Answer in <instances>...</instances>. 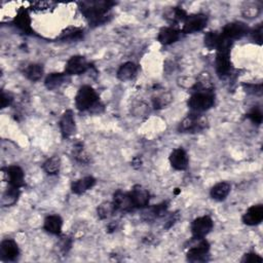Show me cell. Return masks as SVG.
Segmentation results:
<instances>
[{"instance_id":"cell-1","label":"cell","mask_w":263,"mask_h":263,"mask_svg":"<svg viewBox=\"0 0 263 263\" xmlns=\"http://www.w3.org/2000/svg\"><path fill=\"white\" fill-rule=\"evenodd\" d=\"M80 11L88 20L90 25H101L107 21V13L114 5L112 1H84L80 2Z\"/></svg>"},{"instance_id":"cell-2","label":"cell","mask_w":263,"mask_h":263,"mask_svg":"<svg viewBox=\"0 0 263 263\" xmlns=\"http://www.w3.org/2000/svg\"><path fill=\"white\" fill-rule=\"evenodd\" d=\"M98 95L96 90L88 86L80 88L75 97V104L78 110L86 111L90 110L98 106Z\"/></svg>"},{"instance_id":"cell-3","label":"cell","mask_w":263,"mask_h":263,"mask_svg":"<svg viewBox=\"0 0 263 263\" xmlns=\"http://www.w3.org/2000/svg\"><path fill=\"white\" fill-rule=\"evenodd\" d=\"M214 105V96L209 92H198L192 95L188 101V106L194 112L199 113L209 110Z\"/></svg>"},{"instance_id":"cell-4","label":"cell","mask_w":263,"mask_h":263,"mask_svg":"<svg viewBox=\"0 0 263 263\" xmlns=\"http://www.w3.org/2000/svg\"><path fill=\"white\" fill-rule=\"evenodd\" d=\"M206 127V120L198 113L194 112L182 120L179 130L183 133H197Z\"/></svg>"},{"instance_id":"cell-5","label":"cell","mask_w":263,"mask_h":263,"mask_svg":"<svg viewBox=\"0 0 263 263\" xmlns=\"http://www.w3.org/2000/svg\"><path fill=\"white\" fill-rule=\"evenodd\" d=\"M210 246L204 239H198V242L192 246L187 252V260L191 262H204L208 260Z\"/></svg>"},{"instance_id":"cell-6","label":"cell","mask_w":263,"mask_h":263,"mask_svg":"<svg viewBox=\"0 0 263 263\" xmlns=\"http://www.w3.org/2000/svg\"><path fill=\"white\" fill-rule=\"evenodd\" d=\"M208 24V17L203 14L192 15L186 18L183 26V32L186 34H192L201 31Z\"/></svg>"},{"instance_id":"cell-7","label":"cell","mask_w":263,"mask_h":263,"mask_svg":"<svg viewBox=\"0 0 263 263\" xmlns=\"http://www.w3.org/2000/svg\"><path fill=\"white\" fill-rule=\"evenodd\" d=\"M213 228V221L209 216L199 217L192 223L191 231L195 239H204Z\"/></svg>"},{"instance_id":"cell-8","label":"cell","mask_w":263,"mask_h":263,"mask_svg":"<svg viewBox=\"0 0 263 263\" xmlns=\"http://www.w3.org/2000/svg\"><path fill=\"white\" fill-rule=\"evenodd\" d=\"M248 32H249V28L245 23L234 22V23L227 24L223 29V32H222L221 34L232 42L234 39H239V38L244 37L245 35L248 34Z\"/></svg>"},{"instance_id":"cell-9","label":"cell","mask_w":263,"mask_h":263,"mask_svg":"<svg viewBox=\"0 0 263 263\" xmlns=\"http://www.w3.org/2000/svg\"><path fill=\"white\" fill-rule=\"evenodd\" d=\"M88 68V64L84 57L74 56L67 62L65 71L67 75H79L85 73Z\"/></svg>"},{"instance_id":"cell-10","label":"cell","mask_w":263,"mask_h":263,"mask_svg":"<svg viewBox=\"0 0 263 263\" xmlns=\"http://www.w3.org/2000/svg\"><path fill=\"white\" fill-rule=\"evenodd\" d=\"M112 203L114 205L115 210L120 212H131L136 209L131 195L120 190L116 191L114 194Z\"/></svg>"},{"instance_id":"cell-11","label":"cell","mask_w":263,"mask_h":263,"mask_svg":"<svg viewBox=\"0 0 263 263\" xmlns=\"http://www.w3.org/2000/svg\"><path fill=\"white\" fill-rule=\"evenodd\" d=\"M60 128L64 138L71 137L76 131L75 120L71 110H67L60 120Z\"/></svg>"},{"instance_id":"cell-12","label":"cell","mask_w":263,"mask_h":263,"mask_svg":"<svg viewBox=\"0 0 263 263\" xmlns=\"http://www.w3.org/2000/svg\"><path fill=\"white\" fill-rule=\"evenodd\" d=\"M0 256L2 260L14 261L19 256V248L16 242L12 240H5L0 246Z\"/></svg>"},{"instance_id":"cell-13","label":"cell","mask_w":263,"mask_h":263,"mask_svg":"<svg viewBox=\"0 0 263 263\" xmlns=\"http://www.w3.org/2000/svg\"><path fill=\"white\" fill-rule=\"evenodd\" d=\"M170 163L174 169L183 171L188 167V155L186 151L182 148L175 149L170 155Z\"/></svg>"},{"instance_id":"cell-14","label":"cell","mask_w":263,"mask_h":263,"mask_svg":"<svg viewBox=\"0 0 263 263\" xmlns=\"http://www.w3.org/2000/svg\"><path fill=\"white\" fill-rule=\"evenodd\" d=\"M130 195L133 199V203L135 205V208H145L149 204V192L141 186H135L132 191L130 192Z\"/></svg>"},{"instance_id":"cell-15","label":"cell","mask_w":263,"mask_h":263,"mask_svg":"<svg viewBox=\"0 0 263 263\" xmlns=\"http://www.w3.org/2000/svg\"><path fill=\"white\" fill-rule=\"evenodd\" d=\"M263 219V207L261 205H256L251 207L242 217L244 223L250 226L257 225Z\"/></svg>"},{"instance_id":"cell-16","label":"cell","mask_w":263,"mask_h":263,"mask_svg":"<svg viewBox=\"0 0 263 263\" xmlns=\"http://www.w3.org/2000/svg\"><path fill=\"white\" fill-rule=\"evenodd\" d=\"M7 177L9 185L15 188H20L24 185V172L18 166H12L7 169Z\"/></svg>"},{"instance_id":"cell-17","label":"cell","mask_w":263,"mask_h":263,"mask_svg":"<svg viewBox=\"0 0 263 263\" xmlns=\"http://www.w3.org/2000/svg\"><path fill=\"white\" fill-rule=\"evenodd\" d=\"M180 37V32L174 28H163L158 33V42L161 44L170 45L175 44Z\"/></svg>"},{"instance_id":"cell-18","label":"cell","mask_w":263,"mask_h":263,"mask_svg":"<svg viewBox=\"0 0 263 263\" xmlns=\"http://www.w3.org/2000/svg\"><path fill=\"white\" fill-rule=\"evenodd\" d=\"M231 68L229 53L218 52L216 58V70L220 76H226Z\"/></svg>"},{"instance_id":"cell-19","label":"cell","mask_w":263,"mask_h":263,"mask_svg":"<svg viewBox=\"0 0 263 263\" xmlns=\"http://www.w3.org/2000/svg\"><path fill=\"white\" fill-rule=\"evenodd\" d=\"M15 25L22 31L26 33H31L32 29H31V19H30V16L26 9L22 8L20 9L17 17L15 18Z\"/></svg>"},{"instance_id":"cell-20","label":"cell","mask_w":263,"mask_h":263,"mask_svg":"<svg viewBox=\"0 0 263 263\" xmlns=\"http://www.w3.org/2000/svg\"><path fill=\"white\" fill-rule=\"evenodd\" d=\"M96 184V179L93 177H85L83 179H79L72 184V192L75 195H83L86 191L89 190Z\"/></svg>"},{"instance_id":"cell-21","label":"cell","mask_w":263,"mask_h":263,"mask_svg":"<svg viewBox=\"0 0 263 263\" xmlns=\"http://www.w3.org/2000/svg\"><path fill=\"white\" fill-rule=\"evenodd\" d=\"M137 70L138 67L136 64L133 62H127L119 67L117 71V77L121 82H128V80L134 78L137 73Z\"/></svg>"},{"instance_id":"cell-22","label":"cell","mask_w":263,"mask_h":263,"mask_svg":"<svg viewBox=\"0 0 263 263\" xmlns=\"http://www.w3.org/2000/svg\"><path fill=\"white\" fill-rule=\"evenodd\" d=\"M63 221L60 216L50 215L44 220V229L53 235H60L62 230Z\"/></svg>"},{"instance_id":"cell-23","label":"cell","mask_w":263,"mask_h":263,"mask_svg":"<svg viewBox=\"0 0 263 263\" xmlns=\"http://www.w3.org/2000/svg\"><path fill=\"white\" fill-rule=\"evenodd\" d=\"M230 185L226 182H220L211 189V197L216 200H223L230 192Z\"/></svg>"},{"instance_id":"cell-24","label":"cell","mask_w":263,"mask_h":263,"mask_svg":"<svg viewBox=\"0 0 263 263\" xmlns=\"http://www.w3.org/2000/svg\"><path fill=\"white\" fill-rule=\"evenodd\" d=\"M67 75L62 73H52L45 79V87L48 89H56L66 83Z\"/></svg>"},{"instance_id":"cell-25","label":"cell","mask_w":263,"mask_h":263,"mask_svg":"<svg viewBox=\"0 0 263 263\" xmlns=\"http://www.w3.org/2000/svg\"><path fill=\"white\" fill-rule=\"evenodd\" d=\"M43 74H44V68L42 65L38 64L29 65L25 70L26 77L31 80V82H37V80L42 78Z\"/></svg>"},{"instance_id":"cell-26","label":"cell","mask_w":263,"mask_h":263,"mask_svg":"<svg viewBox=\"0 0 263 263\" xmlns=\"http://www.w3.org/2000/svg\"><path fill=\"white\" fill-rule=\"evenodd\" d=\"M61 168V159L59 156H53L48 158L44 164V170L48 175H56Z\"/></svg>"},{"instance_id":"cell-27","label":"cell","mask_w":263,"mask_h":263,"mask_svg":"<svg viewBox=\"0 0 263 263\" xmlns=\"http://www.w3.org/2000/svg\"><path fill=\"white\" fill-rule=\"evenodd\" d=\"M20 196V191L19 188L15 187H9V189L6 190L5 194L3 195L2 197V205L3 206H11L14 205L16 201L18 200V197Z\"/></svg>"},{"instance_id":"cell-28","label":"cell","mask_w":263,"mask_h":263,"mask_svg":"<svg viewBox=\"0 0 263 263\" xmlns=\"http://www.w3.org/2000/svg\"><path fill=\"white\" fill-rule=\"evenodd\" d=\"M84 36V31L78 28H68L61 34L60 39L62 40H78Z\"/></svg>"},{"instance_id":"cell-29","label":"cell","mask_w":263,"mask_h":263,"mask_svg":"<svg viewBox=\"0 0 263 263\" xmlns=\"http://www.w3.org/2000/svg\"><path fill=\"white\" fill-rule=\"evenodd\" d=\"M221 37H222V35L218 34L217 32H209L205 36V45L209 49H214V48L217 49V47L220 44Z\"/></svg>"},{"instance_id":"cell-30","label":"cell","mask_w":263,"mask_h":263,"mask_svg":"<svg viewBox=\"0 0 263 263\" xmlns=\"http://www.w3.org/2000/svg\"><path fill=\"white\" fill-rule=\"evenodd\" d=\"M115 208L113 203H104L98 208V215L101 219H106L115 213Z\"/></svg>"},{"instance_id":"cell-31","label":"cell","mask_w":263,"mask_h":263,"mask_svg":"<svg viewBox=\"0 0 263 263\" xmlns=\"http://www.w3.org/2000/svg\"><path fill=\"white\" fill-rule=\"evenodd\" d=\"M167 210H168L167 203H163L160 205L153 207L150 210H148L145 214L147 215V217L159 218V217H163L167 213Z\"/></svg>"},{"instance_id":"cell-32","label":"cell","mask_w":263,"mask_h":263,"mask_svg":"<svg viewBox=\"0 0 263 263\" xmlns=\"http://www.w3.org/2000/svg\"><path fill=\"white\" fill-rule=\"evenodd\" d=\"M168 18L171 20L172 22H183L186 20L187 15L182 8H172L170 13L168 14Z\"/></svg>"},{"instance_id":"cell-33","label":"cell","mask_w":263,"mask_h":263,"mask_svg":"<svg viewBox=\"0 0 263 263\" xmlns=\"http://www.w3.org/2000/svg\"><path fill=\"white\" fill-rule=\"evenodd\" d=\"M248 118L252 120V123H254L256 125H260L262 121V112L261 110L257 107L253 108L250 112L248 113Z\"/></svg>"},{"instance_id":"cell-34","label":"cell","mask_w":263,"mask_h":263,"mask_svg":"<svg viewBox=\"0 0 263 263\" xmlns=\"http://www.w3.org/2000/svg\"><path fill=\"white\" fill-rule=\"evenodd\" d=\"M241 262H245V263H262L263 262V259L255 254V253H249V254H246L244 256V258L241 259Z\"/></svg>"},{"instance_id":"cell-35","label":"cell","mask_w":263,"mask_h":263,"mask_svg":"<svg viewBox=\"0 0 263 263\" xmlns=\"http://www.w3.org/2000/svg\"><path fill=\"white\" fill-rule=\"evenodd\" d=\"M252 38L257 42L259 44H261L262 42V25H259L254 31L252 32Z\"/></svg>"},{"instance_id":"cell-36","label":"cell","mask_w":263,"mask_h":263,"mask_svg":"<svg viewBox=\"0 0 263 263\" xmlns=\"http://www.w3.org/2000/svg\"><path fill=\"white\" fill-rule=\"evenodd\" d=\"M12 97L9 96L8 94H5L4 92H2L1 94V99H0V101H1V108H5L6 106H8L9 104H11L12 102Z\"/></svg>"},{"instance_id":"cell-37","label":"cell","mask_w":263,"mask_h":263,"mask_svg":"<svg viewBox=\"0 0 263 263\" xmlns=\"http://www.w3.org/2000/svg\"><path fill=\"white\" fill-rule=\"evenodd\" d=\"M32 5L36 7L35 9H46V8H48V5H50V3H48V2H35Z\"/></svg>"}]
</instances>
